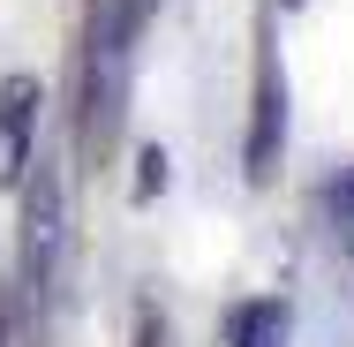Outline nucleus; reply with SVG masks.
<instances>
[{"label": "nucleus", "instance_id": "nucleus-1", "mask_svg": "<svg viewBox=\"0 0 354 347\" xmlns=\"http://www.w3.org/2000/svg\"><path fill=\"white\" fill-rule=\"evenodd\" d=\"M136 38H143L136 0H83V38H75V159L91 174L113 166L121 129H129Z\"/></svg>", "mask_w": 354, "mask_h": 347}, {"label": "nucleus", "instance_id": "nucleus-3", "mask_svg": "<svg viewBox=\"0 0 354 347\" xmlns=\"http://www.w3.org/2000/svg\"><path fill=\"white\" fill-rule=\"evenodd\" d=\"M279 151H286V69H279V38L264 23V38H257V91H249V143H241L249 189H264L279 174Z\"/></svg>", "mask_w": 354, "mask_h": 347}, {"label": "nucleus", "instance_id": "nucleus-8", "mask_svg": "<svg viewBox=\"0 0 354 347\" xmlns=\"http://www.w3.org/2000/svg\"><path fill=\"white\" fill-rule=\"evenodd\" d=\"M0 347H8V302H0Z\"/></svg>", "mask_w": 354, "mask_h": 347}, {"label": "nucleus", "instance_id": "nucleus-5", "mask_svg": "<svg viewBox=\"0 0 354 347\" xmlns=\"http://www.w3.org/2000/svg\"><path fill=\"white\" fill-rule=\"evenodd\" d=\"M294 332V317H286V302H234V317H226V347H286Z\"/></svg>", "mask_w": 354, "mask_h": 347}, {"label": "nucleus", "instance_id": "nucleus-4", "mask_svg": "<svg viewBox=\"0 0 354 347\" xmlns=\"http://www.w3.org/2000/svg\"><path fill=\"white\" fill-rule=\"evenodd\" d=\"M38 106H46L38 75H8L0 83V189H15L30 151H38Z\"/></svg>", "mask_w": 354, "mask_h": 347}, {"label": "nucleus", "instance_id": "nucleus-2", "mask_svg": "<svg viewBox=\"0 0 354 347\" xmlns=\"http://www.w3.org/2000/svg\"><path fill=\"white\" fill-rule=\"evenodd\" d=\"M15 189H23V302L38 325H53L68 302V181L46 151H30Z\"/></svg>", "mask_w": 354, "mask_h": 347}, {"label": "nucleus", "instance_id": "nucleus-7", "mask_svg": "<svg viewBox=\"0 0 354 347\" xmlns=\"http://www.w3.org/2000/svg\"><path fill=\"white\" fill-rule=\"evenodd\" d=\"M158 340H166V332H158V317L143 310V317H136V347H158Z\"/></svg>", "mask_w": 354, "mask_h": 347}, {"label": "nucleus", "instance_id": "nucleus-6", "mask_svg": "<svg viewBox=\"0 0 354 347\" xmlns=\"http://www.w3.org/2000/svg\"><path fill=\"white\" fill-rule=\"evenodd\" d=\"M339 211H347V242H354V166L339 174Z\"/></svg>", "mask_w": 354, "mask_h": 347}]
</instances>
